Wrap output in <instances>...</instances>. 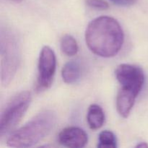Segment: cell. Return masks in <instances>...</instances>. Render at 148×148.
<instances>
[{
  "mask_svg": "<svg viewBox=\"0 0 148 148\" xmlns=\"http://www.w3.org/2000/svg\"><path fill=\"white\" fill-rule=\"evenodd\" d=\"M124 34L121 25L114 17L101 16L92 20L85 31V41L90 50L101 57L116 56L121 50Z\"/></svg>",
  "mask_w": 148,
  "mask_h": 148,
  "instance_id": "cell-1",
  "label": "cell"
},
{
  "mask_svg": "<svg viewBox=\"0 0 148 148\" xmlns=\"http://www.w3.org/2000/svg\"><path fill=\"white\" fill-rule=\"evenodd\" d=\"M59 144L66 147L80 148L86 145L88 141L87 133L81 128L69 127L64 129L58 137Z\"/></svg>",
  "mask_w": 148,
  "mask_h": 148,
  "instance_id": "cell-7",
  "label": "cell"
},
{
  "mask_svg": "<svg viewBox=\"0 0 148 148\" xmlns=\"http://www.w3.org/2000/svg\"><path fill=\"white\" fill-rule=\"evenodd\" d=\"M61 50L66 56H72L77 53L79 47L77 40L71 35H64L60 41Z\"/></svg>",
  "mask_w": 148,
  "mask_h": 148,
  "instance_id": "cell-11",
  "label": "cell"
},
{
  "mask_svg": "<svg viewBox=\"0 0 148 148\" xmlns=\"http://www.w3.org/2000/svg\"><path fill=\"white\" fill-rule=\"evenodd\" d=\"M87 121L92 130H99L103 127L105 122V114L99 105L92 104L90 106L87 114Z\"/></svg>",
  "mask_w": 148,
  "mask_h": 148,
  "instance_id": "cell-10",
  "label": "cell"
},
{
  "mask_svg": "<svg viewBox=\"0 0 148 148\" xmlns=\"http://www.w3.org/2000/svg\"><path fill=\"white\" fill-rule=\"evenodd\" d=\"M81 75H82V69L77 61H69L65 64L62 68V79L66 84L76 83L80 79Z\"/></svg>",
  "mask_w": 148,
  "mask_h": 148,
  "instance_id": "cell-9",
  "label": "cell"
},
{
  "mask_svg": "<svg viewBox=\"0 0 148 148\" xmlns=\"http://www.w3.org/2000/svg\"><path fill=\"white\" fill-rule=\"evenodd\" d=\"M117 80L121 88H125L138 95L145 83V75L138 66L129 64H121L115 71Z\"/></svg>",
  "mask_w": 148,
  "mask_h": 148,
  "instance_id": "cell-5",
  "label": "cell"
},
{
  "mask_svg": "<svg viewBox=\"0 0 148 148\" xmlns=\"http://www.w3.org/2000/svg\"><path fill=\"white\" fill-rule=\"evenodd\" d=\"M87 5L90 7L99 10H106L109 8V4L105 0H85Z\"/></svg>",
  "mask_w": 148,
  "mask_h": 148,
  "instance_id": "cell-13",
  "label": "cell"
},
{
  "mask_svg": "<svg viewBox=\"0 0 148 148\" xmlns=\"http://www.w3.org/2000/svg\"><path fill=\"white\" fill-rule=\"evenodd\" d=\"M31 93L23 91L16 94L8 101L1 111L0 118V136L11 132L24 116L31 103Z\"/></svg>",
  "mask_w": 148,
  "mask_h": 148,
  "instance_id": "cell-4",
  "label": "cell"
},
{
  "mask_svg": "<svg viewBox=\"0 0 148 148\" xmlns=\"http://www.w3.org/2000/svg\"><path fill=\"white\" fill-rule=\"evenodd\" d=\"M136 147L147 148L148 147V145L146 143H140V144H138L137 146H136Z\"/></svg>",
  "mask_w": 148,
  "mask_h": 148,
  "instance_id": "cell-15",
  "label": "cell"
},
{
  "mask_svg": "<svg viewBox=\"0 0 148 148\" xmlns=\"http://www.w3.org/2000/svg\"><path fill=\"white\" fill-rule=\"evenodd\" d=\"M111 1L119 6L129 7L135 4L137 0H111Z\"/></svg>",
  "mask_w": 148,
  "mask_h": 148,
  "instance_id": "cell-14",
  "label": "cell"
},
{
  "mask_svg": "<svg viewBox=\"0 0 148 148\" xmlns=\"http://www.w3.org/2000/svg\"><path fill=\"white\" fill-rule=\"evenodd\" d=\"M10 1H14V2H15V3H20L23 1V0H10Z\"/></svg>",
  "mask_w": 148,
  "mask_h": 148,
  "instance_id": "cell-16",
  "label": "cell"
},
{
  "mask_svg": "<svg viewBox=\"0 0 148 148\" xmlns=\"http://www.w3.org/2000/svg\"><path fill=\"white\" fill-rule=\"evenodd\" d=\"M57 121L56 112L45 110L13 132L7 139V145L12 147H30L41 141L53 130Z\"/></svg>",
  "mask_w": 148,
  "mask_h": 148,
  "instance_id": "cell-2",
  "label": "cell"
},
{
  "mask_svg": "<svg viewBox=\"0 0 148 148\" xmlns=\"http://www.w3.org/2000/svg\"><path fill=\"white\" fill-rule=\"evenodd\" d=\"M1 79L7 86L17 72L20 62V49L18 39L10 30H1Z\"/></svg>",
  "mask_w": 148,
  "mask_h": 148,
  "instance_id": "cell-3",
  "label": "cell"
},
{
  "mask_svg": "<svg viewBox=\"0 0 148 148\" xmlns=\"http://www.w3.org/2000/svg\"><path fill=\"white\" fill-rule=\"evenodd\" d=\"M137 97L132 91L121 88L117 93L116 109L119 115L123 118H127L134 106L135 99Z\"/></svg>",
  "mask_w": 148,
  "mask_h": 148,
  "instance_id": "cell-8",
  "label": "cell"
},
{
  "mask_svg": "<svg viewBox=\"0 0 148 148\" xmlns=\"http://www.w3.org/2000/svg\"><path fill=\"white\" fill-rule=\"evenodd\" d=\"M98 147L116 148L117 147V140L115 134L109 130L101 132L98 136Z\"/></svg>",
  "mask_w": 148,
  "mask_h": 148,
  "instance_id": "cell-12",
  "label": "cell"
},
{
  "mask_svg": "<svg viewBox=\"0 0 148 148\" xmlns=\"http://www.w3.org/2000/svg\"><path fill=\"white\" fill-rule=\"evenodd\" d=\"M56 69V57L54 51L48 46L41 49L38 64V88L46 90L50 88L53 82Z\"/></svg>",
  "mask_w": 148,
  "mask_h": 148,
  "instance_id": "cell-6",
  "label": "cell"
}]
</instances>
